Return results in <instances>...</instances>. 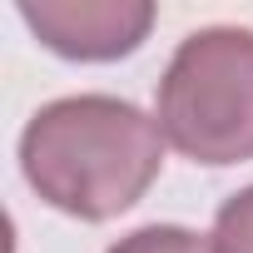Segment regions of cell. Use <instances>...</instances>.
I'll list each match as a JSON object with an SVG mask.
<instances>
[{
    "label": "cell",
    "mask_w": 253,
    "mask_h": 253,
    "mask_svg": "<svg viewBox=\"0 0 253 253\" xmlns=\"http://www.w3.org/2000/svg\"><path fill=\"white\" fill-rule=\"evenodd\" d=\"M109 253H213V238L179 228V223H144L134 233H124Z\"/></svg>",
    "instance_id": "277c9868"
},
{
    "label": "cell",
    "mask_w": 253,
    "mask_h": 253,
    "mask_svg": "<svg viewBox=\"0 0 253 253\" xmlns=\"http://www.w3.org/2000/svg\"><path fill=\"white\" fill-rule=\"evenodd\" d=\"M209 238H213V253H253V184L218 204Z\"/></svg>",
    "instance_id": "5b68a950"
},
{
    "label": "cell",
    "mask_w": 253,
    "mask_h": 253,
    "mask_svg": "<svg viewBox=\"0 0 253 253\" xmlns=\"http://www.w3.org/2000/svg\"><path fill=\"white\" fill-rule=\"evenodd\" d=\"M20 20L35 40L65 60H119L134 55L154 25L149 0H20Z\"/></svg>",
    "instance_id": "3957f363"
},
{
    "label": "cell",
    "mask_w": 253,
    "mask_h": 253,
    "mask_svg": "<svg viewBox=\"0 0 253 253\" xmlns=\"http://www.w3.org/2000/svg\"><path fill=\"white\" fill-rule=\"evenodd\" d=\"M154 119L164 144L194 164L253 159V30L204 25L184 35L164 65Z\"/></svg>",
    "instance_id": "7a4b0ae2"
},
{
    "label": "cell",
    "mask_w": 253,
    "mask_h": 253,
    "mask_svg": "<svg viewBox=\"0 0 253 253\" xmlns=\"http://www.w3.org/2000/svg\"><path fill=\"white\" fill-rule=\"evenodd\" d=\"M164 169V129L119 94H65L20 134L25 184L60 213L104 223L134 209Z\"/></svg>",
    "instance_id": "6da1fadb"
}]
</instances>
